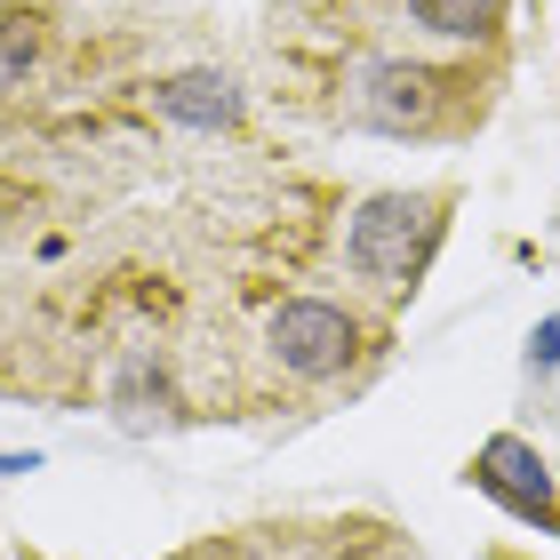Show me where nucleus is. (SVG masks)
Listing matches in <instances>:
<instances>
[{"label": "nucleus", "instance_id": "20e7f679", "mask_svg": "<svg viewBox=\"0 0 560 560\" xmlns=\"http://www.w3.org/2000/svg\"><path fill=\"white\" fill-rule=\"evenodd\" d=\"M432 72L424 65H400V57H376L361 65V81H352V120L361 129H385V137H409L432 120Z\"/></svg>", "mask_w": 560, "mask_h": 560}, {"label": "nucleus", "instance_id": "f03ea898", "mask_svg": "<svg viewBox=\"0 0 560 560\" xmlns=\"http://www.w3.org/2000/svg\"><path fill=\"white\" fill-rule=\"evenodd\" d=\"M465 480L489 504H504L513 521L545 528V537H560V489H552V465L537 456V441H521V432H489V441L472 448Z\"/></svg>", "mask_w": 560, "mask_h": 560}, {"label": "nucleus", "instance_id": "1a4fd4ad", "mask_svg": "<svg viewBox=\"0 0 560 560\" xmlns=\"http://www.w3.org/2000/svg\"><path fill=\"white\" fill-rule=\"evenodd\" d=\"M0 472H33V456H0Z\"/></svg>", "mask_w": 560, "mask_h": 560}, {"label": "nucleus", "instance_id": "39448f33", "mask_svg": "<svg viewBox=\"0 0 560 560\" xmlns=\"http://www.w3.org/2000/svg\"><path fill=\"white\" fill-rule=\"evenodd\" d=\"M161 113L176 120V129H200V137H217V129H233L241 120V89H233V72H176V81H161Z\"/></svg>", "mask_w": 560, "mask_h": 560}, {"label": "nucleus", "instance_id": "423d86ee", "mask_svg": "<svg viewBox=\"0 0 560 560\" xmlns=\"http://www.w3.org/2000/svg\"><path fill=\"white\" fill-rule=\"evenodd\" d=\"M409 16L441 40H497L504 0H409Z\"/></svg>", "mask_w": 560, "mask_h": 560}, {"label": "nucleus", "instance_id": "6e6552de", "mask_svg": "<svg viewBox=\"0 0 560 560\" xmlns=\"http://www.w3.org/2000/svg\"><path fill=\"white\" fill-rule=\"evenodd\" d=\"M528 369H537V376H552V369H560V313L537 328V337H528Z\"/></svg>", "mask_w": 560, "mask_h": 560}, {"label": "nucleus", "instance_id": "9d476101", "mask_svg": "<svg viewBox=\"0 0 560 560\" xmlns=\"http://www.w3.org/2000/svg\"><path fill=\"white\" fill-rule=\"evenodd\" d=\"M552 489H560V472H552Z\"/></svg>", "mask_w": 560, "mask_h": 560}, {"label": "nucleus", "instance_id": "f257e3e1", "mask_svg": "<svg viewBox=\"0 0 560 560\" xmlns=\"http://www.w3.org/2000/svg\"><path fill=\"white\" fill-rule=\"evenodd\" d=\"M448 200L441 192H376L361 200V217L345 224V265L376 280V289H417V272L432 265V248H441V217Z\"/></svg>", "mask_w": 560, "mask_h": 560}, {"label": "nucleus", "instance_id": "7ed1b4c3", "mask_svg": "<svg viewBox=\"0 0 560 560\" xmlns=\"http://www.w3.org/2000/svg\"><path fill=\"white\" fill-rule=\"evenodd\" d=\"M352 345H361V328L328 296H289V304H272V320H265V352L289 376H304V385H328V376L352 361Z\"/></svg>", "mask_w": 560, "mask_h": 560}, {"label": "nucleus", "instance_id": "0eeeda50", "mask_svg": "<svg viewBox=\"0 0 560 560\" xmlns=\"http://www.w3.org/2000/svg\"><path fill=\"white\" fill-rule=\"evenodd\" d=\"M24 65H33V33L0 16V89H16V81H24Z\"/></svg>", "mask_w": 560, "mask_h": 560}]
</instances>
